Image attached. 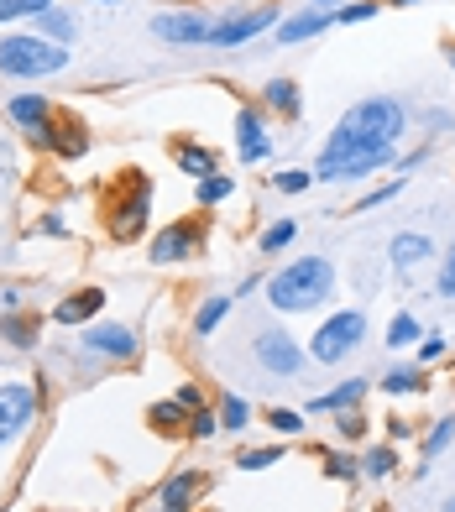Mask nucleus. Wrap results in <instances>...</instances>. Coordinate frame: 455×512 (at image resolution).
Here are the masks:
<instances>
[{"mask_svg":"<svg viewBox=\"0 0 455 512\" xmlns=\"http://www.w3.org/2000/svg\"><path fill=\"white\" fill-rule=\"evenodd\" d=\"M408 126V115L398 100L388 95H372L351 105L340 115V126L330 131V142L320 147V162H314V178L320 183H356V178H372L377 168H388L398 157V136Z\"/></svg>","mask_w":455,"mask_h":512,"instance_id":"obj_1","label":"nucleus"},{"mask_svg":"<svg viewBox=\"0 0 455 512\" xmlns=\"http://www.w3.org/2000/svg\"><path fill=\"white\" fill-rule=\"evenodd\" d=\"M330 293H335V262L330 256H299V262H288L283 272L267 277V304L278 314L320 309Z\"/></svg>","mask_w":455,"mask_h":512,"instance_id":"obj_2","label":"nucleus"},{"mask_svg":"<svg viewBox=\"0 0 455 512\" xmlns=\"http://www.w3.org/2000/svg\"><path fill=\"white\" fill-rule=\"evenodd\" d=\"M68 68V48L42 32H11L0 37V74L6 79H48Z\"/></svg>","mask_w":455,"mask_h":512,"instance_id":"obj_3","label":"nucleus"},{"mask_svg":"<svg viewBox=\"0 0 455 512\" xmlns=\"http://www.w3.org/2000/svg\"><path fill=\"white\" fill-rule=\"evenodd\" d=\"M361 340H367V314H361V309H340V314H330V319L320 324V335H314L309 356L325 361V366H335V361H346L351 351H361Z\"/></svg>","mask_w":455,"mask_h":512,"instance_id":"obj_4","label":"nucleus"},{"mask_svg":"<svg viewBox=\"0 0 455 512\" xmlns=\"http://www.w3.org/2000/svg\"><path fill=\"white\" fill-rule=\"evenodd\" d=\"M37 408H42V392L32 382H0V445H11L27 429L37 418Z\"/></svg>","mask_w":455,"mask_h":512,"instance_id":"obj_5","label":"nucleus"},{"mask_svg":"<svg viewBox=\"0 0 455 512\" xmlns=\"http://www.w3.org/2000/svg\"><path fill=\"white\" fill-rule=\"evenodd\" d=\"M278 27V6H252V11H231L225 21H215L210 32V48H241V42H252L257 32Z\"/></svg>","mask_w":455,"mask_h":512,"instance_id":"obj_6","label":"nucleus"},{"mask_svg":"<svg viewBox=\"0 0 455 512\" xmlns=\"http://www.w3.org/2000/svg\"><path fill=\"white\" fill-rule=\"evenodd\" d=\"M152 32L163 37L168 48H194V42H210L215 16H204V11H163V16H152Z\"/></svg>","mask_w":455,"mask_h":512,"instance_id":"obj_7","label":"nucleus"},{"mask_svg":"<svg viewBox=\"0 0 455 512\" xmlns=\"http://www.w3.org/2000/svg\"><path fill=\"white\" fill-rule=\"evenodd\" d=\"M252 351H257L262 371H272V377H293V371L304 366V351L293 345L288 330H262V335L252 340Z\"/></svg>","mask_w":455,"mask_h":512,"instance_id":"obj_8","label":"nucleus"},{"mask_svg":"<svg viewBox=\"0 0 455 512\" xmlns=\"http://www.w3.org/2000/svg\"><path fill=\"white\" fill-rule=\"evenodd\" d=\"M236 157L241 162H267L272 157V136L262 110H236Z\"/></svg>","mask_w":455,"mask_h":512,"instance_id":"obj_9","label":"nucleus"},{"mask_svg":"<svg viewBox=\"0 0 455 512\" xmlns=\"http://www.w3.org/2000/svg\"><path fill=\"white\" fill-rule=\"evenodd\" d=\"M84 351L105 356V361H131L136 356V335L126 330V324H95V330L84 335Z\"/></svg>","mask_w":455,"mask_h":512,"instance_id":"obj_10","label":"nucleus"},{"mask_svg":"<svg viewBox=\"0 0 455 512\" xmlns=\"http://www.w3.org/2000/svg\"><path fill=\"white\" fill-rule=\"evenodd\" d=\"M330 21H335V11H325V6H304V11H293V16L278 21V42H283V48H293V42H309V37H320Z\"/></svg>","mask_w":455,"mask_h":512,"instance_id":"obj_11","label":"nucleus"},{"mask_svg":"<svg viewBox=\"0 0 455 512\" xmlns=\"http://www.w3.org/2000/svg\"><path fill=\"white\" fill-rule=\"evenodd\" d=\"M6 110H11V121H16L21 131L37 136V142H42V136H48V126H53V105L42 100V95H16Z\"/></svg>","mask_w":455,"mask_h":512,"instance_id":"obj_12","label":"nucleus"},{"mask_svg":"<svg viewBox=\"0 0 455 512\" xmlns=\"http://www.w3.org/2000/svg\"><path fill=\"white\" fill-rule=\"evenodd\" d=\"M429 256H435V241L419 236V230H403V236H393V272H398V277H408L419 262H429Z\"/></svg>","mask_w":455,"mask_h":512,"instance_id":"obj_13","label":"nucleus"},{"mask_svg":"<svg viewBox=\"0 0 455 512\" xmlns=\"http://www.w3.org/2000/svg\"><path fill=\"white\" fill-rule=\"evenodd\" d=\"M194 256V230L189 225H163L152 236V262H184Z\"/></svg>","mask_w":455,"mask_h":512,"instance_id":"obj_14","label":"nucleus"},{"mask_svg":"<svg viewBox=\"0 0 455 512\" xmlns=\"http://www.w3.org/2000/svg\"><path fill=\"white\" fill-rule=\"evenodd\" d=\"M367 377H351V382H340V387H330V392H320V398H314L309 408L314 413H346V408H356L361 398H367Z\"/></svg>","mask_w":455,"mask_h":512,"instance_id":"obj_15","label":"nucleus"},{"mask_svg":"<svg viewBox=\"0 0 455 512\" xmlns=\"http://www.w3.org/2000/svg\"><path fill=\"white\" fill-rule=\"evenodd\" d=\"M100 304H105V293H100V288H84V293H74V298H63V304L53 309V319H58V324H84V319L100 314Z\"/></svg>","mask_w":455,"mask_h":512,"instance_id":"obj_16","label":"nucleus"},{"mask_svg":"<svg viewBox=\"0 0 455 512\" xmlns=\"http://www.w3.org/2000/svg\"><path fill=\"white\" fill-rule=\"evenodd\" d=\"M199 481H204L199 471H178V476H168V481H163V507H168V512H189V497L199 492Z\"/></svg>","mask_w":455,"mask_h":512,"instance_id":"obj_17","label":"nucleus"},{"mask_svg":"<svg viewBox=\"0 0 455 512\" xmlns=\"http://www.w3.org/2000/svg\"><path fill=\"white\" fill-rule=\"evenodd\" d=\"M450 439H455V413H450V418H435V429L424 434V465H414V476H429V465L445 455Z\"/></svg>","mask_w":455,"mask_h":512,"instance_id":"obj_18","label":"nucleus"},{"mask_svg":"<svg viewBox=\"0 0 455 512\" xmlns=\"http://www.w3.org/2000/svg\"><path fill=\"white\" fill-rule=\"evenodd\" d=\"M267 105L278 110V115H288V121H299L304 95H299V84H293V79H272V84H267Z\"/></svg>","mask_w":455,"mask_h":512,"instance_id":"obj_19","label":"nucleus"},{"mask_svg":"<svg viewBox=\"0 0 455 512\" xmlns=\"http://www.w3.org/2000/svg\"><path fill=\"white\" fill-rule=\"evenodd\" d=\"M215 418H220V429L241 434L246 424H252V403H246L241 392H225V398H220V408H215Z\"/></svg>","mask_w":455,"mask_h":512,"instance_id":"obj_20","label":"nucleus"},{"mask_svg":"<svg viewBox=\"0 0 455 512\" xmlns=\"http://www.w3.org/2000/svg\"><path fill=\"white\" fill-rule=\"evenodd\" d=\"M398 471V450L393 445H372L367 455H361V476H372V481H388Z\"/></svg>","mask_w":455,"mask_h":512,"instance_id":"obj_21","label":"nucleus"},{"mask_svg":"<svg viewBox=\"0 0 455 512\" xmlns=\"http://www.w3.org/2000/svg\"><path fill=\"white\" fill-rule=\"evenodd\" d=\"M178 168H184L189 178H210L215 173V152L199 147V142H184V147H178Z\"/></svg>","mask_w":455,"mask_h":512,"instance_id":"obj_22","label":"nucleus"},{"mask_svg":"<svg viewBox=\"0 0 455 512\" xmlns=\"http://www.w3.org/2000/svg\"><path fill=\"white\" fill-rule=\"evenodd\" d=\"M48 147H58L63 157H84L89 152V136L79 131V126H48V136H42Z\"/></svg>","mask_w":455,"mask_h":512,"instance_id":"obj_23","label":"nucleus"},{"mask_svg":"<svg viewBox=\"0 0 455 512\" xmlns=\"http://www.w3.org/2000/svg\"><path fill=\"white\" fill-rule=\"evenodd\" d=\"M142 220H147V183L136 189V199L121 209V215H116V236H121V241H131L136 230H142Z\"/></svg>","mask_w":455,"mask_h":512,"instance_id":"obj_24","label":"nucleus"},{"mask_svg":"<svg viewBox=\"0 0 455 512\" xmlns=\"http://www.w3.org/2000/svg\"><path fill=\"white\" fill-rule=\"evenodd\" d=\"M414 340H424V330H419V319L414 314H393V324H388V345H398V351H408Z\"/></svg>","mask_w":455,"mask_h":512,"instance_id":"obj_25","label":"nucleus"},{"mask_svg":"<svg viewBox=\"0 0 455 512\" xmlns=\"http://www.w3.org/2000/svg\"><path fill=\"white\" fill-rule=\"evenodd\" d=\"M37 32H42V37H53V42H63V48H68V37H74V21H68V16L53 6V11H42V16H37Z\"/></svg>","mask_w":455,"mask_h":512,"instance_id":"obj_26","label":"nucleus"},{"mask_svg":"<svg viewBox=\"0 0 455 512\" xmlns=\"http://www.w3.org/2000/svg\"><path fill=\"white\" fill-rule=\"evenodd\" d=\"M147 418H152L157 429H178V424H189L194 413H189L184 403H178V398H168V403H152V413H147Z\"/></svg>","mask_w":455,"mask_h":512,"instance_id":"obj_27","label":"nucleus"},{"mask_svg":"<svg viewBox=\"0 0 455 512\" xmlns=\"http://www.w3.org/2000/svg\"><path fill=\"white\" fill-rule=\"evenodd\" d=\"M325 476H335V481H356V476H361V460L346 455V450H325Z\"/></svg>","mask_w":455,"mask_h":512,"instance_id":"obj_28","label":"nucleus"},{"mask_svg":"<svg viewBox=\"0 0 455 512\" xmlns=\"http://www.w3.org/2000/svg\"><path fill=\"white\" fill-rule=\"evenodd\" d=\"M424 387V377L414 366H398V371H388V377H382V392H393V398H403V392H419Z\"/></svg>","mask_w":455,"mask_h":512,"instance_id":"obj_29","label":"nucleus"},{"mask_svg":"<svg viewBox=\"0 0 455 512\" xmlns=\"http://www.w3.org/2000/svg\"><path fill=\"white\" fill-rule=\"evenodd\" d=\"M194 199H199V204H225V199H231V178H225V173H210V178H199Z\"/></svg>","mask_w":455,"mask_h":512,"instance_id":"obj_30","label":"nucleus"},{"mask_svg":"<svg viewBox=\"0 0 455 512\" xmlns=\"http://www.w3.org/2000/svg\"><path fill=\"white\" fill-rule=\"evenodd\" d=\"M293 236H299V220L267 225V230H262V251H267V256H272V251H283V246H293Z\"/></svg>","mask_w":455,"mask_h":512,"instance_id":"obj_31","label":"nucleus"},{"mask_svg":"<svg viewBox=\"0 0 455 512\" xmlns=\"http://www.w3.org/2000/svg\"><path fill=\"white\" fill-rule=\"evenodd\" d=\"M42 11H53V0H0V21H21V16H42Z\"/></svg>","mask_w":455,"mask_h":512,"instance_id":"obj_32","label":"nucleus"},{"mask_svg":"<svg viewBox=\"0 0 455 512\" xmlns=\"http://www.w3.org/2000/svg\"><path fill=\"white\" fill-rule=\"evenodd\" d=\"M225 314H231V298H210V304H204V309L194 314V335H210Z\"/></svg>","mask_w":455,"mask_h":512,"instance_id":"obj_33","label":"nucleus"},{"mask_svg":"<svg viewBox=\"0 0 455 512\" xmlns=\"http://www.w3.org/2000/svg\"><path fill=\"white\" fill-rule=\"evenodd\" d=\"M0 335L16 340V345H32V340H37V324H32V319H16V314H6V324H0Z\"/></svg>","mask_w":455,"mask_h":512,"instance_id":"obj_34","label":"nucleus"},{"mask_svg":"<svg viewBox=\"0 0 455 512\" xmlns=\"http://www.w3.org/2000/svg\"><path fill=\"white\" fill-rule=\"evenodd\" d=\"M278 455H283L278 445H262V450H246L236 465H241V471H267V465H278Z\"/></svg>","mask_w":455,"mask_h":512,"instance_id":"obj_35","label":"nucleus"},{"mask_svg":"<svg viewBox=\"0 0 455 512\" xmlns=\"http://www.w3.org/2000/svg\"><path fill=\"white\" fill-rule=\"evenodd\" d=\"M267 424L278 429V434H304V413H293V408H272V413H267Z\"/></svg>","mask_w":455,"mask_h":512,"instance_id":"obj_36","label":"nucleus"},{"mask_svg":"<svg viewBox=\"0 0 455 512\" xmlns=\"http://www.w3.org/2000/svg\"><path fill=\"white\" fill-rule=\"evenodd\" d=\"M189 434H194V439H215V434H220V418H215L210 408H194V418H189Z\"/></svg>","mask_w":455,"mask_h":512,"instance_id":"obj_37","label":"nucleus"},{"mask_svg":"<svg viewBox=\"0 0 455 512\" xmlns=\"http://www.w3.org/2000/svg\"><path fill=\"white\" fill-rule=\"evenodd\" d=\"M340 439H367V418H361L356 408H346V413H340Z\"/></svg>","mask_w":455,"mask_h":512,"instance_id":"obj_38","label":"nucleus"},{"mask_svg":"<svg viewBox=\"0 0 455 512\" xmlns=\"http://www.w3.org/2000/svg\"><path fill=\"white\" fill-rule=\"evenodd\" d=\"M272 183H278L283 194H304L309 183H314V173H299V168H288V173H278V178H272Z\"/></svg>","mask_w":455,"mask_h":512,"instance_id":"obj_39","label":"nucleus"},{"mask_svg":"<svg viewBox=\"0 0 455 512\" xmlns=\"http://www.w3.org/2000/svg\"><path fill=\"white\" fill-rule=\"evenodd\" d=\"M435 293L440 298H455V246H450V256L440 262V277H435Z\"/></svg>","mask_w":455,"mask_h":512,"instance_id":"obj_40","label":"nucleus"},{"mask_svg":"<svg viewBox=\"0 0 455 512\" xmlns=\"http://www.w3.org/2000/svg\"><path fill=\"white\" fill-rule=\"evenodd\" d=\"M382 6H372V0H356V6H340L335 11V21H372Z\"/></svg>","mask_w":455,"mask_h":512,"instance_id":"obj_41","label":"nucleus"},{"mask_svg":"<svg viewBox=\"0 0 455 512\" xmlns=\"http://www.w3.org/2000/svg\"><path fill=\"white\" fill-rule=\"evenodd\" d=\"M419 356H424V361H440V356H445V335H424V340H419Z\"/></svg>","mask_w":455,"mask_h":512,"instance_id":"obj_42","label":"nucleus"},{"mask_svg":"<svg viewBox=\"0 0 455 512\" xmlns=\"http://www.w3.org/2000/svg\"><path fill=\"white\" fill-rule=\"evenodd\" d=\"M178 403H184V408L194 413V408H204V392H199L194 382H184V387H178Z\"/></svg>","mask_w":455,"mask_h":512,"instance_id":"obj_43","label":"nucleus"},{"mask_svg":"<svg viewBox=\"0 0 455 512\" xmlns=\"http://www.w3.org/2000/svg\"><path fill=\"white\" fill-rule=\"evenodd\" d=\"M398 189H403V183H388V189H377V194L367 199V215H372V209H377V204H388V199H393Z\"/></svg>","mask_w":455,"mask_h":512,"instance_id":"obj_44","label":"nucleus"},{"mask_svg":"<svg viewBox=\"0 0 455 512\" xmlns=\"http://www.w3.org/2000/svg\"><path fill=\"white\" fill-rule=\"evenodd\" d=\"M408 429H414L408 418H388V434H393V439H408Z\"/></svg>","mask_w":455,"mask_h":512,"instance_id":"obj_45","label":"nucleus"},{"mask_svg":"<svg viewBox=\"0 0 455 512\" xmlns=\"http://www.w3.org/2000/svg\"><path fill=\"white\" fill-rule=\"evenodd\" d=\"M309 6H325V11H335V6H340V0H309Z\"/></svg>","mask_w":455,"mask_h":512,"instance_id":"obj_46","label":"nucleus"},{"mask_svg":"<svg viewBox=\"0 0 455 512\" xmlns=\"http://www.w3.org/2000/svg\"><path fill=\"white\" fill-rule=\"evenodd\" d=\"M445 63H450V68H455V48H445Z\"/></svg>","mask_w":455,"mask_h":512,"instance_id":"obj_47","label":"nucleus"},{"mask_svg":"<svg viewBox=\"0 0 455 512\" xmlns=\"http://www.w3.org/2000/svg\"><path fill=\"white\" fill-rule=\"evenodd\" d=\"M393 6H419V0H393Z\"/></svg>","mask_w":455,"mask_h":512,"instance_id":"obj_48","label":"nucleus"},{"mask_svg":"<svg viewBox=\"0 0 455 512\" xmlns=\"http://www.w3.org/2000/svg\"><path fill=\"white\" fill-rule=\"evenodd\" d=\"M440 512H455V497H450V502H445V507H440Z\"/></svg>","mask_w":455,"mask_h":512,"instance_id":"obj_49","label":"nucleus"},{"mask_svg":"<svg viewBox=\"0 0 455 512\" xmlns=\"http://www.w3.org/2000/svg\"><path fill=\"white\" fill-rule=\"evenodd\" d=\"M157 512H168V507H157Z\"/></svg>","mask_w":455,"mask_h":512,"instance_id":"obj_50","label":"nucleus"}]
</instances>
